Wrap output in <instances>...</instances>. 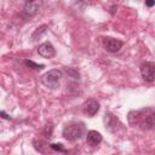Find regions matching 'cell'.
Masks as SVG:
<instances>
[{
  "label": "cell",
  "mask_w": 155,
  "mask_h": 155,
  "mask_svg": "<svg viewBox=\"0 0 155 155\" xmlns=\"http://www.w3.org/2000/svg\"><path fill=\"white\" fill-rule=\"evenodd\" d=\"M63 73L59 69H51L41 76V82L44 86L51 90H56L59 87V80L62 79Z\"/></svg>",
  "instance_id": "2"
},
{
  "label": "cell",
  "mask_w": 155,
  "mask_h": 155,
  "mask_svg": "<svg viewBox=\"0 0 155 155\" xmlns=\"http://www.w3.org/2000/svg\"><path fill=\"white\" fill-rule=\"evenodd\" d=\"M102 140H103L102 134L99 132L94 131V130L88 131L87 134H86V143L88 145H91V147H97Z\"/></svg>",
  "instance_id": "11"
},
{
  "label": "cell",
  "mask_w": 155,
  "mask_h": 155,
  "mask_svg": "<svg viewBox=\"0 0 155 155\" xmlns=\"http://www.w3.org/2000/svg\"><path fill=\"white\" fill-rule=\"evenodd\" d=\"M22 63L25 64L28 68H30V69H33V70H36V71L42 70V69L45 68L44 64H38V63H35V62H33V61H29V59H24V61H22Z\"/></svg>",
  "instance_id": "12"
},
{
  "label": "cell",
  "mask_w": 155,
  "mask_h": 155,
  "mask_svg": "<svg viewBox=\"0 0 155 155\" xmlns=\"http://www.w3.org/2000/svg\"><path fill=\"white\" fill-rule=\"evenodd\" d=\"M85 133H86V127L85 124L81 121H74L71 124H68L67 126H64L62 131V136L69 142H74L82 138Z\"/></svg>",
  "instance_id": "1"
},
{
  "label": "cell",
  "mask_w": 155,
  "mask_h": 155,
  "mask_svg": "<svg viewBox=\"0 0 155 155\" xmlns=\"http://www.w3.org/2000/svg\"><path fill=\"white\" fill-rule=\"evenodd\" d=\"M42 5H44L42 0H27L23 7V13L27 17H34L35 15L39 13Z\"/></svg>",
  "instance_id": "5"
},
{
  "label": "cell",
  "mask_w": 155,
  "mask_h": 155,
  "mask_svg": "<svg viewBox=\"0 0 155 155\" xmlns=\"http://www.w3.org/2000/svg\"><path fill=\"white\" fill-rule=\"evenodd\" d=\"M50 148H51L52 150H54V151H59V153H68V150L63 147V144H62V143H52V144H50Z\"/></svg>",
  "instance_id": "14"
},
{
  "label": "cell",
  "mask_w": 155,
  "mask_h": 155,
  "mask_svg": "<svg viewBox=\"0 0 155 155\" xmlns=\"http://www.w3.org/2000/svg\"><path fill=\"white\" fill-rule=\"evenodd\" d=\"M102 44H103V47L105 51L110 52V53H116L121 50V47L124 46V42L119 39H115V38H110V36H105L103 38L102 40Z\"/></svg>",
  "instance_id": "6"
},
{
  "label": "cell",
  "mask_w": 155,
  "mask_h": 155,
  "mask_svg": "<svg viewBox=\"0 0 155 155\" xmlns=\"http://www.w3.org/2000/svg\"><path fill=\"white\" fill-rule=\"evenodd\" d=\"M99 108H101V104H99V102H98L97 99H94V98H88V99H86V101L84 102V104H82V111H84L87 116H90V117L94 116V115L99 111Z\"/></svg>",
  "instance_id": "8"
},
{
  "label": "cell",
  "mask_w": 155,
  "mask_h": 155,
  "mask_svg": "<svg viewBox=\"0 0 155 155\" xmlns=\"http://www.w3.org/2000/svg\"><path fill=\"white\" fill-rule=\"evenodd\" d=\"M38 53H39L41 57L50 59V58H52V57L56 56V48L53 47V45H52L50 41H45V42H42L41 45H39V47H38Z\"/></svg>",
  "instance_id": "9"
},
{
  "label": "cell",
  "mask_w": 155,
  "mask_h": 155,
  "mask_svg": "<svg viewBox=\"0 0 155 155\" xmlns=\"http://www.w3.org/2000/svg\"><path fill=\"white\" fill-rule=\"evenodd\" d=\"M154 117H155V113L154 110L150 111L148 115H145V117L139 122L138 127L143 131H150L154 128Z\"/></svg>",
  "instance_id": "10"
},
{
  "label": "cell",
  "mask_w": 155,
  "mask_h": 155,
  "mask_svg": "<svg viewBox=\"0 0 155 155\" xmlns=\"http://www.w3.org/2000/svg\"><path fill=\"white\" fill-rule=\"evenodd\" d=\"M140 75L142 78L148 81V82H153L154 78H155V63L154 62H143L140 64Z\"/></svg>",
  "instance_id": "7"
},
{
  "label": "cell",
  "mask_w": 155,
  "mask_h": 155,
  "mask_svg": "<svg viewBox=\"0 0 155 155\" xmlns=\"http://www.w3.org/2000/svg\"><path fill=\"white\" fill-rule=\"evenodd\" d=\"M42 133H44V136L46 138H51L52 137V134H53V124L51 121L46 122V125H45V127L42 130Z\"/></svg>",
  "instance_id": "13"
},
{
  "label": "cell",
  "mask_w": 155,
  "mask_h": 155,
  "mask_svg": "<svg viewBox=\"0 0 155 155\" xmlns=\"http://www.w3.org/2000/svg\"><path fill=\"white\" fill-rule=\"evenodd\" d=\"M154 0H145V6H148V7H153L154 6Z\"/></svg>",
  "instance_id": "16"
},
{
  "label": "cell",
  "mask_w": 155,
  "mask_h": 155,
  "mask_svg": "<svg viewBox=\"0 0 155 155\" xmlns=\"http://www.w3.org/2000/svg\"><path fill=\"white\" fill-rule=\"evenodd\" d=\"M103 122H104V127L108 132L110 133H117L120 130H124V125L122 122L119 120V117H116L113 113L107 111L103 116Z\"/></svg>",
  "instance_id": "3"
},
{
  "label": "cell",
  "mask_w": 155,
  "mask_h": 155,
  "mask_svg": "<svg viewBox=\"0 0 155 155\" xmlns=\"http://www.w3.org/2000/svg\"><path fill=\"white\" fill-rule=\"evenodd\" d=\"M153 108H143L139 110H131L127 115L128 119V124L132 126H138L139 122L145 117V115H148L150 111H153Z\"/></svg>",
  "instance_id": "4"
},
{
  "label": "cell",
  "mask_w": 155,
  "mask_h": 155,
  "mask_svg": "<svg viewBox=\"0 0 155 155\" xmlns=\"http://www.w3.org/2000/svg\"><path fill=\"white\" fill-rule=\"evenodd\" d=\"M0 116L1 117H4V119H7V120H11V116H8V115H6L4 111H0Z\"/></svg>",
  "instance_id": "17"
},
{
  "label": "cell",
  "mask_w": 155,
  "mask_h": 155,
  "mask_svg": "<svg viewBox=\"0 0 155 155\" xmlns=\"http://www.w3.org/2000/svg\"><path fill=\"white\" fill-rule=\"evenodd\" d=\"M33 144H34V148L39 151V153H45L44 150V147L46 145V143H44L42 140H38V139H34L33 140Z\"/></svg>",
  "instance_id": "15"
}]
</instances>
